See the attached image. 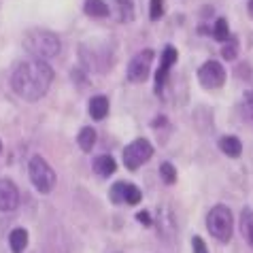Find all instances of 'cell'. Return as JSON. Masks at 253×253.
Instances as JSON below:
<instances>
[{"label":"cell","mask_w":253,"mask_h":253,"mask_svg":"<svg viewBox=\"0 0 253 253\" xmlns=\"http://www.w3.org/2000/svg\"><path fill=\"white\" fill-rule=\"evenodd\" d=\"M53 81V68L45 60H26L17 64L11 75V89L28 102L41 100Z\"/></svg>","instance_id":"6da1fadb"},{"label":"cell","mask_w":253,"mask_h":253,"mask_svg":"<svg viewBox=\"0 0 253 253\" xmlns=\"http://www.w3.org/2000/svg\"><path fill=\"white\" fill-rule=\"evenodd\" d=\"M24 49L37 60H49L60 53V39L49 30H30L24 37Z\"/></svg>","instance_id":"7a4b0ae2"},{"label":"cell","mask_w":253,"mask_h":253,"mask_svg":"<svg viewBox=\"0 0 253 253\" xmlns=\"http://www.w3.org/2000/svg\"><path fill=\"white\" fill-rule=\"evenodd\" d=\"M207 228L215 241L230 243L232 234H234V215H232V211L223 205L213 207L207 215Z\"/></svg>","instance_id":"3957f363"},{"label":"cell","mask_w":253,"mask_h":253,"mask_svg":"<svg viewBox=\"0 0 253 253\" xmlns=\"http://www.w3.org/2000/svg\"><path fill=\"white\" fill-rule=\"evenodd\" d=\"M81 60L85 68L94 70V73H107L113 64V43H109L104 47V43L100 41V45L96 43V47H92L89 43L83 45L81 43Z\"/></svg>","instance_id":"277c9868"},{"label":"cell","mask_w":253,"mask_h":253,"mask_svg":"<svg viewBox=\"0 0 253 253\" xmlns=\"http://www.w3.org/2000/svg\"><path fill=\"white\" fill-rule=\"evenodd\" d=\"M28 174H30V181H32V185H34L37 192H41V194L53 192L58 177H55L53 168L49 166L41 156L30 158V162H28Z\"/></svg>","instance_id":"5b68a950"},{"label":"cell","mask_w":253,"mask_h":253,"mask_svg":"<svg viewBox=\"0 0 253 253\" xmlns=\"http://www.w3.org/2000/svg\"><path fill=\"white\" fill-rule=\"evenodd\" d=\"M151 156H153V145L147 138H136L124 149V164L128 170H136V168L147 164Z\"/></svg>","instance_id":"8992f818"},{"label":"cell","mask_w":253,"mask_h":253,"mask_svg":"<svg viewBox=\"0 0 253 253\" xmlns=\"http://www.w3.org/2000/svg\"><path fill=\"white\" fill-rule=\"evenodd\" d=\"M153 58H156L153 49H143V51H138L134 58L128 62V70H126L128 81H132V83H145L147 79H149L151 66H153Z\"/></svg>","instance_id":"52a82bcc"},{"label":"cell","mask_w":253,"mask_h":253,"mask_svg":"<svg viewBox=\"0 0 253 253\" xmlns=\"http://www.w3.org/2000/svg\"><path fill=\"white\" fill-rule=\"evenodd\" d=\"M109 198L113 205H140V200H143V192L136 187L128 183V181H117V183L111 185L109 189Z\"/></svg>","instance_id":"ba28073f"},{"label":"cell","mask_w":253,"mask_h":253,"mask_svg":"<svg viewBox=\"0 0 253 253\" xmlns=\"http://www.w3.org/2000/svg\"><path fill=\"white\" fill-rule=\"evenodd\" d=\"M198 81L205 89H217L226 83V68L217 60H209L198 68Z\"/></svg>","instance_id":"9c48e42d"},{"label":"cell","mask_w":253,"mask_h":253,"mask_svg":"<svg viewBox=\"0 0 253 253\" xmlns=\"http://www.w3.org/2000/svg\"><path fill=\"white\" fill-rule=\"evenodd\" d=\"M19 205V189L13 183L11 179L0 177V211L9 213V211H15Z\"/></svg>","instance_id":"30bf717a"},{"label":"cell","mask_w":253,"mask_h":253,"mask_svg":"<svg viewBox=\"0 0 253 253\" xmlns=\"http://www.w3.org/2000/svg\"><path fill=\"white\" fill-rule=\"evenodd\" d=\"M177 58H179V53L172 45L164 47V53H162V60H160V68L156 70V92L158 94L162 92V87H164L166 77H168V73H170V66L177 62Z\"/></svg>","instance_id":"8fae6325"},{"label":"cell","mask_w":253,"mask_h":253,"mask_svg":"<svg viewBox=\"0 0 253 253\" xmlns=\"http://www.w3.org/2000/svg\"><path fill=\"white\" fill-rule=\"evenodd\" d=\"M111 11L119 24H130L136 17V0H111Z\"/></svg>","instance_id":"7c38bea8"},{"label":"cell","mask_w":253,"mask_h":253,"mask_svg":"<svg viewBox=\"0 0 253 253\" xmlns=\"http://www.w3.org/2000/svg\"><path fill=\"white\" fill-rule=\"evenodd\" d=\"M153 226L160 228V234L162 236H172L177 226H174V217L168 209H160L158 211V219H153Z\"/></svg>","instance_id":"4fadbf2b"},{"label":"cell","mask_w":253,"mask_h":253,"mask_svg":"<svg viewBox=\"0 0 253 253\" xmlns=\"http://www.w3.org/2000/svg\"><path fill=\"white\" fill-rule=\"evenodd\" d=\"M83 11H85V15L94 19H107L111 15V6L104 0H85L83 2Z\"/></svg>","instance_id":"5bb4252c"},{"label":"cell","mask_w":253,"mask_h":253,"mask_svg":"<svg viewBox=\"0 0 253 253\" xmlns=\"http://www.w3.org/2000/svg\"><path fill=\"white\" fill-rule=\"evenodd\" d=\"M89 117L96 119V122H100L109 115V98L107 96H94L92 100H89Z\"/></svg>","instance_id":"9a60e30c"},{"label":"cell","mask_w":253,"mask_h":253,"mask_svg":"<svg viewBox=\"0 0 253 253\" xmlns=\"http://www.w3.org/2000/svg\"><path fill=\"white\" fill-rule=\"evenodd\" d=\"M92 168H94L96 174H100V177H111V174L117 170V164L111 156H98L92 162Z\"/></svg>","instance_id":"2e32d148"},{"label":"cell","mask_w":253,"mask_h":253,"mask_svg":"<svg viewBox=\"0 0 253 253\" xmlns=\"http://www.w3.org/2000/svg\"><path fill=\"white\" fill-rule=\"evenodd\" d=\"M219 149L226 153L228 158H241L243 153V143L236 136H221L219 138Z\"/></svg>","instance_id":"e0dca14e"},{"label":"cell","mask_w":253,"mask_h":253,"mask_svg":"<svg viewBox=\"0 0 253 253\" xmlns=\"http://www.w3.org/2000/svg\"><path fill=\"white\" fill-rule=\"evenodd\" d=\"M9 247L13 253H24L28 247V232L24 228H15L9 234Z\"/></svg>","instance_id":"ac0fdd59"},{"label":"cell","mask_w":253,"mask_h":253,"mask_svg":"<svg viewBox=\"0 0 253 253\" xmlns=\"http://www.w3.org/2000/svg\"><path fill=\"white\" fill-rule=\"evenodd\" d=\"M241 232H243L247 245L253 249V211L251 209L243 211V215H241Z\"/></svg>","instance_id":"d6986e66"},{"label":"cell","mask_w":253,"mask_h":253,"mask_svg":"<svg viewBox=\"0 0 253 253\" xmlns=\"http://www.w3.org/2000/svg\"><path fill=\"white\" fill-rule=\"evenodd\" d=\"M77 143H79V147L83 151H92L94 145H96V130L89 128V126H85V128L79 130V136H77Z\"/></svg>","instance_id":"ffe728a7"},{"label":"cell","mask_w":253,"mask_h":253,"mask_svg":"<svg viewBox=\"0 0 253 253\" xmlns=\"http://www.w3.org/2000/svg\"><path fill=\"white\" fill-rule=\"evenodd\" d=\"M160 177H162V181H164L166 185L177 183V168H174L170 162H162V166H160Z\"/></svg>","instance_id":"44dd1931"},{"label":"cell","mask_w":253,"mask_h":253,"mask_svg":"<svg viewBox=\"0 0 253 253\" xmlns=\"http://www.w3.org/2000/svg\"><path fill=\"white\" fill-rule=\"evenodd\" d=\"M232 37L230 28H228V22L226 19H217L215 26H213V39L215 41H221V43H226V41Z\"/></svg>","instance_id":"7402d4cb"},{"label":"cell","mask_w":253,"mask_h":253,"mask_svg":"<svg viewBox=\"0 0 253 253\" xmlns=\"http://www.w3.org/2000/svg\"><path fill=\"white\" fill-rule=\"evenodd\" d=\"M221 55H223V60H236V55H238V39L236 37H230L226 41V45L221 49Z\"/></svg>","instance_id":"603a6c76"},{"label":"cell","mask_w":253,"mask_h":253,"mask_svg":"<svg viewBox=\"0 0 253 253\" xmlns=\"http://www.w3.org/2000/svg\"><path fill=\"white\" fill-rule=\"evenodd\" d=\"M162 15H164V0H151L149 2V19L151 22H158Z\"/></svg>","instance_id":"cb8c5ba5"},{"label":"cell","mask_w":253,"mask_h":253,"mask_svg":"<svg viewBox=\"0 0 253 253\" xmlns=\"http://www.w3.org/2000/svg\"><path fill=\"white\" fill-rule=\"evenodd\" d=\"M241 111H243V115L247 117V119L253 117V89H249V92L245 94L243 104H241Z\"/></svg>","instance_id":"d4e9b609"},{"label":"cell","mask_w":253,"mask_h":253,"mask_svg":"<svg viewBox=\"0 0 253 253\" xmlns=\"http://www.w3.org/2000/svg\"><path fill=\"white\" fill-rule=\"evenodd\" d=\"M192 251L194 253H209V247H207V243L202 241L200 236H194L192 238Z\"/></svg>","instance_id":"484cf974"},{"label":"cell","mask_w":253,"mask_h":253,"mask_svg":"<svg viewBox=\"0 0 253 253\" xmlns=\"http://www.w3.org/2000/svg\"><path fill=\"white\" fill-rule=\"evenodd\" d=\"M136 219L143 223V226H153V217H151V213H147V211H140L136 215Z\"/></svg>","instance_id":"4316f807"},{"label":"cell","mask_w":253,"mask_h":253,"mask_svg":"<svg viewBox=\"0 0 253 253\" xmlns=\"http://www.w3.org/2000/svg\"><path fill=\"white\" fill-rule=\"evenodd\" d=\"M247 9H249V15L253 17V0H249V4H247Z\"/></svg>","instance_id":"83f0119b"},{"label":"cell","mask_w":253,"mask_h":253,"mask_svg":"<svg viewBox=\"0 0 253 253\" xmlns=\"http://www.w3.org/2000/svg\"><path fill=\"white\" fill-rule=\"evenodd\" d=\"M0 147H2V145H0Z\"/></svg>","instance_id":"f1b7e54d"}]
</instances>
